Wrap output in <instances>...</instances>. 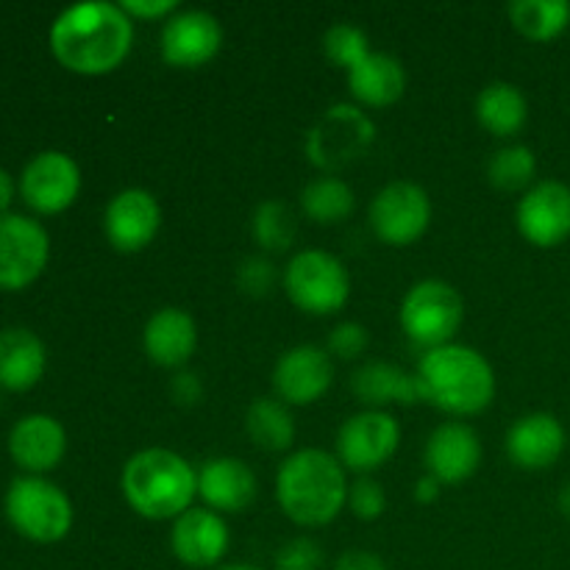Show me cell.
<instances>
[{
  "label": "cell",
  "instance_id": "38",
  "mask_svg": "<svg viewBox=\"0 0 570 570\" xmlns=\"http://www.w3.org/2000/svg\"><path fill=\"white\" fill-rule=\"evenodd\" d=\"M334 570H390V568H387V562H384L379 554H373V551L354 549V551H345V554L337 557Z\"/></svg>",
  "mask_w": 570,
  "mask_h": 570
},
{
  "label": "cell",
  "instance_id": "36",
  "mask_svg": "<svg viewBox=\"0 0 570 570\" xmlns=\"http://www.w3.org/2000/svg\"><path fill=\"white\" fill-rule=\"evenodd\" d=\"M237 284L245 295H267L276 284V265L267 256H250L239 265Z\"/></svg>",
  "mask_w": 570,
  "mask_h": 570
},
{
  "label": "cell",
  "instance_id": "40",
  "mask_svg": "<svg viewBox=\"0 0 570 570\" xmlns=\"http://www.w3.org/2000/svg\"><path fill=\"white\" fill-rule=\"evenodd\" d=\"M440 490H443V484L426 473V476L415 482V501L417 504H432V501L440 499Z\"/></svg>",
  "mask_w": 570,
  "mask_h": 570
},
{
  "label": "cell",
  "instance_id": "5",
  "mask_svg": "<svg viewBox=\"0 0 570 570\" xmlns=\"http://www.w3.org/2000/svg\"><path fill=\"white\" fill-rule=\"evenodd\" d=\"M282 282L287 298L301 312L315 317L337 315L351 298L348 267L337 256L321 248L298 250L284 267Z\"/></svg>",
  "mask_w": 570,
  "mask_h": 570
},
{
  "label": "cell",
  "instance_id": "14",
  "mask_svg": "<svg viewBox=\"0 0 570 570\" xmlns=\"http://www.w3.org/2000/svg\"><path fill=\"white\" fill-rule=\"evenodd\" d=\"M161 59L176 70H198L223 48V26L212 11L184 9L165 20L159 37Z\"/></svg>",
  "mask_w": 570,
  "mask_h": 570
},
{
  "label": "cell",
  "instance_id": "15",
  "mask_svg": "<svg viewBox=\"0 0 570 570\" xmlns=\"http://www.w3.org/2000/svg\"><path fill=\"white\" fill-rule=\"evenodd\" d=\"M334 384L332 354L321 345H295L273 367V390L287 406L317 404Z\"/></svg>",
  "mask_w": 570,
  "mask_h": 570
},
{
  "label": "cell",
  "instance_id": "32",
  "mask_svg": "<svg viewBox=\"0 0 570 570\" xmlns=\"http://www.w3.org/2000/svg\"><path fill=\"white\" fill-rule=\"evenodd\" d=\"M367 45H371L367 42V33L362 31L360 26H354V22H337V26L328 28L326 37H323V50H326L328 61L343 67L345 72H348L351 67L360 65V61L371 53Z\"/></svg>",
  "mask_w": 570,
  "mask_h": 570
},
{
  "label": "cell",
  "instance_id": "4",
  "mask_svg": "<svg viewBox=\"0 0 570 570\" xmlns=\"http://www.w3.org/2000/svg\"><path fill=\"white\" fill-rule=\"evenodd\" d=\"M126 504L145 521H176L198 499V471L170 449H142L122 465Z\"/></svg>",
  "mask_w": 570,
  "mask_h": 570
},
{
  "label": "cell",
  "instance_id": "20",
  "mask_svg": "<svg viewBox=\"0 0 570 570\" xmlns=\"http://www.w3.org/2000/svg\"><path fill=\"white\" fill-rule=\"evenodd\" d=\"M256 473L237 456H215L198 468V495L206 510L217 515H237L256 499Z\"/></svg>",
  "mask_w": 570,
  "mask_h": 570
},
{
  "label": "cell",
  "instance_id": "27",
  "mask_svg": "<svg viewBox=\"0 0 570 570\" xmlns=\"http://www.w3.org/2000/svg\"><path fill=\"white\" fill-rule=\"evenodd\" d=\"M245 432L262 451H289L295 443V417L278 399H254L245 410Z\"/></svg>",
  "mask_w": 570,
  "mask_h": 570
},
{
  "label": "cell",
  "instance_id": "22",
  "mask_svg": "<svg viewBox=\"0 0 570 570\" xmlns=\"http://www.w3.org/2000/svg\"><path fill=\"white\" fill-rule=\"evenodd\" d=\"M67 434L56 417L28 415L14 423L9 434V454L31 476L48 473L65 460Z\"/></svg>",
  "mask_w": 570,
  "mask_h": 570
},
{
  "label": "cell",
  "instance_id": "16",
  "mask_svg": "<svg viewBox=\"0 0 570 570\" xmlns=\"http://www.w3.org/2000/svg\"><path fill=\"white\" fill-rule=\"evenodd\" d=\"M161 228V206L148 189H122L104 212V234L120 254H139Z\"/></svg>",
  "mask_w": 570,
  "mask_h": 570
},
{
  "label": "cell",
  "instance_id": "6",
  "mask_svg": "<svg viewBox=\"0 0 570 570\" xmlns=\"http://www.w3.org/2000/svg\"><path fill=\"white\" fill-rule=\"evenodd\" d=\"M462 321H465V301L443 278H423L401 301V332L426 351L454 343Z\"/></svg>",
  "mask_w": 570,
  "mask_h": 570
},
{
  "label": "cell",
  "instance_id": "37",
  "mask_svg": "<svg viewBox=\"0 0 570 570\" xmlns=\"http://www.w3.org/2000/svg\"><path fill=\"white\" fill-rule=\"evenodd\" d=\"M122 9L126 14L131 17L134 22L137 20H170L178 9V0H122Z\"/></svg>",
  "mask_w": 570,
  "mask_h": 570
},
{
  "label": "cell",
  "instance_id": "18",
  "mask_svg": "<svg viewBox=\"0 0 570 570\" xmlns=\"http://www.w3.org/2000/svg\"><path fill=\"white\" fill-rule=\"evenodd\" d=\"M507 456L521 471H546L566 454L568 432L551 412H529L518 417L507 432Z\"/></svg>",
  "mask_w": 570,
  "mask_h": 570
},
{
  "label": "cell",
  "instance_id": "25",
  "mask_svg": "<svg viewBox=\"0 0 570 570\" xmlns=\"http://www.w3.org/2000/svg\"><path fill=\"white\" fill-rule=\"evenodd\" d=\"M48 354L31 328H6L0 332V387L26 393L45 376Z\"/></svg>",
  "mask_w": 570,
  "mask_h": 570
},
{
  "label": "cell",
  "instance_id": "10",
  "mask_svg": "<svg viewBox=\"0 0 570 570\" xmlns=\"http://www.w3.org/2000/svg\"><path fill=\"white\" fill-rule=\"evenodd\" d=\"M399 445L401 426L387 410H362L340 426L337 460L345 471L367 476L387 465Z\"/></svg>",
  "mask_w": 570,
  "mask_h": 570
},
{
  "label": "cell",
  "instance_id": "21",
  "mask_svg": "<svg viewBox=\"0 0 570 570\" xmlns=\"http://www.w3.org/2000/svg\"><path fill=\"white\" fill-rule=\"evenodd\" d=\"M142 348L154 365L178 371L193 360L195 348H198V323L187 309L165 306L145 323Z\"/></svg>",
  "mask_w": 570,
  "mask_h": 570
},
{
  "label": "cell",
  "instance_id": "29",
  "mask_svg": "<svg viewBox=\"0 0 570 570\" xmlns=\"http://www.w3.org/2000/svg\"><path fill=\"white\" fill-rule=\"evenodd\" d=\"M356 209V195L343 178L326 176L315 178V181L306 184L301 189V212L309 217L312 223H321V226H334V223H343L354 215Z\"/></svg>",
  "mask_w": 570,
  "mask_h": 570
},
{
  "label": "cell",
  "instance_id": "39",
  "mask_svg": "<svg viewBox=\"0 0 570 570\" xmlns=\"http://www.w3.org/2000/svg\"><path fill=\"white\" fill-rule=\"evenodd\" d=\"M173 395H176V401H181V404H195V401L200 399L198 376H193V373L176 376V382H173Z\"/></svg>",
  "mask_w": 570,
  "mask_h": 570
},
{
  "label": "cell",
  "instance_id": "42",
  "mask_svg": "<svg viewBox=\"0 0 570 570\" xmlns=\"http://www.w3.org/2000/svg\"><path fill=\"white\" fill-rule=\"evenodd\" d=\"M557 507H560L562 515H566L568 521H570V482H568V484H562L560 495H557Z\"/></svg>",
  "mask_w": 570,
  "mask_h": 570
},
{
  "label": "cell",
  "instance_id": "43",
  "mask_svg": "<svg viewBox=\"0 0 570 570\" xmlns=\"http://www.w3.org/2000/svg\"><path fill=\"white\" fill-rule=\"evenodd\" d=\"M215 570H262V568H256V566H243V562H234V566H220V568H215Z\"/></svg>",
  "mask_w": 570,
  "mask_h": 570
},
{
  "label": "cell",
  "instance_id": "26",
  "mask_svg": "<svg viewBox=\"0 0 570 570\" xmlns=\"http://www.w3.org/2000/svg\"><path fill=\"white\" fill-rule=\"evenodd\" d=\"M476 120L493 137H515L529 120L527 95L521 92V87L510 81L488 83L476 98Z\"/></svg>",
  "mask_w": 570,
  "mask_h": 570
},
{
  "label": "cell",
  "instance_id": "3",
  "mask_svg": "<svg viewBox=\"0 0 570 570\" xmlns=\"http://www.w3.org/2000/svg\"><path fill=\"white\" fill-rule=\"evenodd\" d=\"M421 401L456 417L488 410L495 399V371L482 351L462 343L423 351L415 367Z\"/></svg>",
  "mask_w": 570,
  "mask_h": 570
},
{
  "label": "cell",
  "instance_id": "17",
  "mask_svg": "<svg viewBox=\"0 0 570 570\" xmlns=\"http://www.w3.org/2000/svg\"><path fill=\"white\" fill-rule=\"evenodd\" d=\"M228 546H232V534H228L226 518L206 507H193L173 521L170 549L181 566L195 570L220 568Z\"/></svg>",
  "mask_w": 570,
  "mask_h": 570
},
{
  "label": "cell",
  "instance_id": "23",
  "mask_svg": "<svg viewBox=\"0 0 570 570\" xmlns=\"http://www.w3.org/2000/svg\"><path fill=\"white\" fill-rule=\"evenodd\" d=\"M351 393L360 399V404H365V410H384L390 404L412 406L421 401L415 373L382 360L362 362L356 367L351 376Z\"/></svg>",
  "mask_w": 570,
  "mask_h": 570
},
{
  "label": "cell",
  "instance_id": "24",
  "mask_svg": "<svg viewBox=\"0 0 570 570\" xmlns=\"http://www.w3.org/2000/svg\"><path fill=\"white\" fill-rule=\"evenodd\" d=\"M348 92L356 104L371 106V109H387L404 98L406 72L395 56L390 53H367L356 67L345 72Z\"/></svg>",
  "mask_w": 570,
  "mask_h": 570
},
{
  "label": "cell",
  "instance_id": "2",
  "mask_svg": "<svg viewBox=\"0 0 570 570\" xmlns=\"http://www.w3.org/2000/svg\"><path fill=\"white\" fill-rule=\"evenodd\" d=\"M348 476L337 456L323 449L293 451L276 473V501L304 529L332 523L348 507Z\"/></svg>",
  "mask_w": 570,
  "mask_h": 570
},
{
  "label": "cell",
  "instance_id": "28",
  "mask_svg": "<svg viewBox=\"0 0 570 570\" xmlns=\"http://www.w3.org/2000/svg\"><path fill=\"white\" fill-rule=\"evenodd\" d=\"M512 28L532 42H554L570 28L568 0H515L507 6Z\"/></svg>",
  "mask_w": 570,
  "mask_h": 570
},
{
  "label": "cell",
  "instance_id": "12",
  "mask_svg": "<svg viewBox=\"0 0 570 570\" xmlns=\"http://www.w3.org/2000/svg\"><path fill=\"white\" fill-rule=\"evenodd\" d=\"M515 226L534 248H557L570 237V187L557 178L534 181L515 209Z\"/></svg>",
  "mask_w": 570,
  "mask_h": 570
},
{
  "label": "cell",
  "instance_id": "33",
  "mask_svg": "<svg viewBox=\"0 0 570 570\" xmlns=\"http://www.w3.org/2000/svg\"><path fill=\"white\" fill-rule=\"evenodd\" d=\"M348 510L360 521H379L387 510V495L384 488L373 476H360L348 488Z\"/></svg>",
  "mask_w": 570,
  "mask_h": 570
},
{
  "label": "cell",
  "instance_id": "9",
  "mask_svg": "<svg viewBox=\"0 0 570 570\" xmlns=\"http://www.w3.org/2000/svg\"><path fill=\"white\" fill-rule=\"evenodd\" d=\"M376 139V126L362 109L337 104L306 137V156L321 170H340L360 159Z\"/></svg>",
  "mask_w": 570,
  "mask_h": 570
},
{
  "label": "cell",
  "instance_id": "30",
  "mask_svg": "<svg viewBox=\"0 0 570 570\" xmlns=\"http://www.w3.org/2000/svg\"><path fill=\"white\" fill-rule=\"evenodd\" d=\"M538 176V156L529 145H507L499 148L488 161V181L504 193H527Z\"/></svg>",
  "mask_w": 570,
  "mask_h": 570
},
{
  "label": "cell",
  "instance_id": "19",
  "mask_svg": "<svg viewBox=\"0 0 570 570\" xmlns=\"http://www.w3.org/2000/svg\"><path fill=\"white\" fill-rule=\"evenodd\" d=\"M423 462L440 484H462L482 465V440L468 423H443L429 434Z\"/></svg>",
  "mask_w": 570,
  "mask_h": 570
},
{
  "label": "cell",
  "instance_id": "8",
  "mask_svg": "<svg viewBox=\"0 0 570 570\" xmlns=\"http://www.w3.org/2000/svg\"><path fill=\"white\" fill-rule=\"evenodd\" d=\"M373 234L393 248H406L429 232L432 200L421 184L390 181L373 195L367 209Z\"/></svg>",
  "mask_w": 570,
  "mask_h": 570
},
{
  "label": "cell",
  "instance_id": "31",
  "mask_svg": "<svg viewBox=\"0 0 570 570\" xmlns=\"http://www.w3.org/2000/svg\"><path fill=\"white\" fill-rule=\"evenodd\" d=\"M250 228H254V239L262 250H287L298 232V223L284 200L273 198L256 206Z\"/></svg>",
  "mask_w": 570,
  "mask_h": 570
},
{
  "label": "cell",
  "instance_id": "35",
  "mask_svg": "<svg viewBox=\"0 0 570 570\" xmlns=\"http://www.w3.org/2000/svg\"><path fill=\"white\" fill-rule=\"evenodd\" d=\"M323 549L312 538L287 540L276 551V570H321Z\"/></svg>",
  "mask_w": 570,
  "mask_h": 570
},
{
  "label": "cell",
  "instance_id": "41",
  "mask_svg": "<svg viewBox=\"0 0 570 570\" xmlns=\"http://www.w3.org/2000/svg\"><path fill=\"white\" fill-rule=\"evenodd\" d=\"M11 198H14V181H11L9 173L0 167V215H6V209H9Z\"/></svg>",
  "mask_w": 570,
  "mask_h": 570
},
{
  "label": "cell",
  "instance_id": "34",
  "mask_svg": "<svg viewBox=\"0 0 570 570\" xmlns=\"http://www.w3.org/2000/svg\"><path fill=\"white\" fill-rule=\"evenodd\" d=\"M367 345H371L367 328L362 326V323L345 321V323H337V326L332 328L326 351L332 356H337V360L351 362V360H360V356L367 351Z\"/></svg>",
  "mask_w": 570,
  "mask_h": 570
},
{
  "label": "cell",
  "instance_id": "13",
  "mask_svg": "<svg viewBox=\"0 0 570 570\" xmlns=\"http://www.w3.org/2000/svg\"><path fill=\"white\" fill-rule=\"evenodd\" d=\"M81 193V167L65 150H42L20 176V195L39 215L70 209Z\"/></svg>",
  "mask_w": 570,
  "mask_h": 570
},
{
  "label": "cell",
  "instance_id": "11",
  "mask_svg": "<svg viewBox=\"0 0 570 570\" xmlns=\"http://www.w3.org/2000/svg\"><path fill=\"white\" fill-rule=\"evenodd\" d=\"M50 256V237L33 217L0 215V289H26L42 276Z\"/></svg>",
  "mask_w": 570,
  "mask_h": 570
},
{
  "label": "cell",
  "instance_id": "7",
  "mask_svg": "<svg viewBox=\"0 0 570 570\" xmlns=\"http://www.w3.org/2000/svg\"><path fill=\"white\" fill-rule=\"evenodd\" d=\"M6 518L31 543H59L72 529V504L61 488L42 476L14 479L6 493Z\"/></svg>",
  "mask_w": 570,
  "mask_h": 570
},
{
  "label": "cell",
  "instance_id": "1",
  "mask_svg": "<svg viewBox=\"0 0 570 570\" xmlns=\"http://www.w3.org/2000/svg\"><path fill=\"white\" fill-rule=\"evenodd\" d=\"M134 48V20L120 3H78L61 11L50 26V50L76 76H106L128 59Z\"/></svg>",
  "mask_w": 570,
  "mask_h": 570
}]
</instances>
